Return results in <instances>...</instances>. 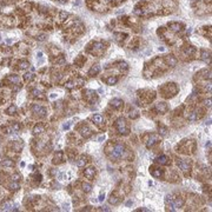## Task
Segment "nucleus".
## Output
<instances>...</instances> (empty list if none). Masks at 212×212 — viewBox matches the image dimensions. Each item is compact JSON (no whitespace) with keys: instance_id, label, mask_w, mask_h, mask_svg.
<instances>
[{"instance_id":"1","label":"nucleus","mask_w":212,"mask_h":212,"mask_svg":"<svg viewBox=\"0 0 212 212\" xmlns=\"http://www.w3.org/2000/svg\"><path fill=\"white\" fill-rule=\"evenodd\" d=\"M124 152H125V146L120 144V143H118V144H116L113 147H112V150L108 152V157L112 159V160H116V159H119L121 155L124 154Z\"/></svg>"},{"instance_id":"2","label":"nucleus","mask_w":212,"mask_h":212,"mask_svg":"<svg viewBox=\"0 0 212 212\" xmlns=\"http://www.w3.org/2000/svg\"><path fill=\"white\" fill-rule=\"evenodd\" d=\"M116 127H117L118 132L121 133V134H127L128 133V128L126 126V121H125L124 118H119L116 121Z\"/></svg>"},{"instance_id":"3","label":"nucleus","mask_w":212,"mask_h":212,"mask_svg":"<svg viewBox=\"0 0 212 212\" xmlns=\"http://www.w3.org/2000/svg\"><path fill=\"white\" fill-rule=\"evenodd\" d=\"M32 110H33L34 113H37V114H39V116H42V117L47 114V110H46L45 107L40 106V105H34Z\"/></svg>"},{"instance_id":"4","label":"nucleus","mask_w":212,"mask_h":212,"mask_svg":"<svg viewBox=\"0 0 212 212\" xmlns=\"http://www.w3.org/2000/svg\"><path fill=\"white\" fill-rule=\"evenodd\" d=\"M159 140H160V137H159V136H157V134H151L150 138H149V140L146 141V146H147V147H151L155 143H158Z\"/></svg>"},{"instance_id":"5","label":"nucleus","mask_w":212,"mask_h":212,"mask_svg":"<svg viewBox=\"0 0 212 212\" xmlns=\"http://www.w3.org/2000/svg\"><path fill=\"white\" fill-rule=\"evenodd\" d=\"M178 166H179V169L184 171V172H186V171H188L190 170V163L187 161V160H182V159H179L178 160Z\"/></svg>"},{"instance_id":"6","label":"nucleus","mask_w":212,"mask_h":212,"mask_svg":"<svg viewBox=\"0 0 212 212\" xmlns=\"http://www.w3.org/2000/svg\"><path fill=\"white\" fill-rule=\"evenodd\" d=\"M155 111L159 113H164L167 111V105L165 103H158V104H155Z\"/></svg>"},{"instance_id":"7","label":"nucleus","mask_w":212,"mask_h":212,"mask_svg":"<svg viewBox=\"0 0 212 212\" xmlns=\"http://www.w3.org/2000/svg\"><path fill=\"white\" fill-rule=\"evenodd\" d=\"M94 174H95V169H94V167H89V169H86V170L84 171V176H85L86 178H89V179L94 178Z\"/></svg>"},{"instance_id":"8","label":"nucleus","mask_w":212,"mask_h":212,"mask_svg":"<svg viewBox=\"0 0 212 212\" xmlns=\"http://www.w3.org/2000/svg\"><path fill=\"white\" fill-rule=\"evenodd\" d=\"M155 161H157L158 164H160V165H167V164H169V157L165 155V154L159 155V157L155 159Z\"/></svg>"},{"instance_id":"9","label":"nucleus","mask_w":212,"mask_h":212,"mask_svg":"<svg viewBox=\"0 0 212 212\" xmlns=\"http://www.w3.org/2000/svg\"><path fill=\"white\" fill-rule=\"evenodd\" d=\"M80 133H81L83 137L87 138V137H90V136L92 134V131H91V128H90L89 126H83V127L80 128Z\"/></svg>"},{"instance_id":"10","label":"nucleus","mask_w":212,"mask_h":212,"mask_svg":"<svg viewBox=\"0 0 212 212\" xmlns=\"http://www.w3.org/2000/svg\"><path fill=\"white\" fill-rule=\"evenodd\" d=\"M122 104H124V101H122L121 99H118V98H114V99L111 101V105H112L114 108H120L121 106H122Z\"/></svg>"},{"instance_id":"11","label":"nucleus","mask_w":212,"mask_h":212,"mask_svg":"<svg viewBox=\"0 0 212 212\" xmlns=\"http://www.w3.org/2000/svg\"><path fill=\"white\" fill-rule=\"evenodd\" d=\"M100 72V66L99 65H94V66H92L91 70L89 71V74L91 75V77H94L95 74H98Z\"/></svg>"},{"instance_id":"12","label":"nucleus","mask_w":212,"mask_h":212,"mask_svg":"<svg viewBox=\"0 0 212 212\" xmlns=\"http://www.w3.org/2000/svg\"><path fill=\"white\" fill-rule=\"evenodd\" d=\"M1 166H4V167H13L14 166V161L11 160V159H4L1 161Z\"/></svg>"},{"instance_id":"13","label":"nucleus","mask_w":212,"mask_h":212,"mask_svg":"<svg viewBox=\"0 0 212 212\" xmlns=\"http://www.w3.org/2000/svg\"><path fill=\"white\" fill-rule=\"evenodd\" d=\"M8 188H9L11 191H17V190L20 188V185L15 182V180H12V182L8 184Z\"/></svg>"},{"instance_id":"14","label":"nucleus","mask_w":212,"mask_h":212,"mask_svg":"<svg viewBox=\"0 0 212 212\" xmlns=\"http://www.w3.org/2000/svg\"><path fill=\"white\" fill-rule=\"evenodd\" d=\"M169 26L171 27V30L174 31V32H178V31L182 30V25L179 23H171V24H169Z\"/></svg>"},{"instance_id":"15","label":"nucleus","mask_w":212,"mask_h":212,"mask_svg":"<svg viewBox=\"0 0 212 212\" xmlns=\"http://www.w3.org/2000/svg\"><path fill=\"white\" fill-rule=\"evenodd\" d=\"M166 62L170 66H176L177 65V59H174L172 56H166Z\"/></svg>"},{"instance_id":"16","label":"nucleus","mask_w":212,"mask_h":212,"mask_svg":"<svg viewBox=\"0 0 212 212\" xmlns=\"http://www.w3.org/2000/svg\"><path fill=\"white\" fill-rule=\"evenodd\" d=\"M1 207H2L4 211H12V210H13V204H12L11 202H6V203L2 204Z\"/></svg>"},{"instance_id":"17","label":"nucleus","mask_w":212,"mask_h":212,"mask_svg":"<svg viewBox=\"0 0 212 212\" xmlns=\"http://www.w3.org/2000/svg\"><path fill=\"white\" fill-rule=\"evenodd\" d=\"M151 173H152V176L155 177V178H160V177L163 176V171H161L160 169H153Z\"/></svg>"},{"instance_id":"18","label":"nucleus","mask_w":212,"mask_h":212,"mask_svg":"<svg viewBox=\"0 0 212 212\" xmlns=\"http://www.w3.org/2000/svg\"><path fill=\"white\" fill-rule=\"evenodd\" d=\"M117 81H118V78H117V77H110V78L106 79V83H107L108 85H114V84H117Z\"/></svg>"},{"instance_id":"19","label":"nucleus","mask_w":212,"mask_h":212,"mask_svg":"<svg viewBox=\"0 0 212 212\" xmlns=\"http://www.w3.org/2000/svg\"><path fill=\"white\" fill-rule=\"evenodd\" d=\"M41 132H44V126H41V125H37V126L33 128V133H34V134H39V133H41Z\"/></svg>"},{"instance_id":"20","label":"nucleus","mask_w":212,"mask_h":212,"mask_svg":"<svg viewBox=\"0 0 212 212\" xmlns=\"http://www.w3.org/2000/svg\"><path fill=\"white\" fill-rule=\"evenodd\" d=\"M187 119L190 121H194L198 119V116H197V111H193V112H191L190 113V116L187 117Z\"/></svg>"},{"instance_id":"21","label":"nucleus","mask_w":212,"mask_h":212,"mask_svg":"<svg viewBox=\"0 0 212 212\" xmlns=\"http://www.w3.org/2000/svg\"><path fill=\"white\" fill-rule=\"evenodd\" d=\"M83 190H84V192H91L92 191V185L91 184H89V183H84L83 184Z\"/></svg>"},{"instance_id":"22","label":"nucleus","mask_w":212,"mask_h":212,"mask_svg":"<svg viewBox=\"0 0 212 212\" xmlns=\"http://www.w3.org/2000/svg\"><path fill=\"white\" fill-rule=\"evenodd\" d=\"M24 78H25V80H26V81H31V80H33V79H34L33 71H31V72H28V73H26Z\"/></svg>"},{"instance_id":"23","label":"nucleus","mask_w":212,"mask_h":212,"mask_svg":"<svg viewBox=\"0 0 212 212\" xmlns=\"http://www.w3.org/2000/svg\"><path fill=\"white\" fill-rule=\"evenodd\" d=\"M9 81L11 83H14V84H18L19 83V75H15V74H13V75H9Z\"/></svg>"},{"instance_id":"24","label":"nucleus","mask_w":212,"mask_h":212,"mask_svg":"<svg viewBox=\"0 0 212 212\" xmlns=\"http://www.w3.org/2000/svg\"><path fill=\"white\" fill-rule=\"evenodd\" d=\"M61 159H62V152H58L57 154H56V157H54V163H60Z\"/></svg>"},{"instance_id":"25","label":"nucleus","mask_w":212,"mask_h":212,"mask_svg":"<svg viewBox=\"0 0 212 212\" xmlns=\"http://www.w3.org/2000/svg\"><path fill=\"white\" fill-rule=\"evenodd\" d=\"M15 112H17V107L14 105H12V106H9L7 108V113L8 114H15Z\"/></svg>"},{"instance_id":"26","label":"nucleus","mask_w":212,"mask_h":212,"mask_svg":"<svg viewBox=\"0 0 212 212\" xmlns=\"http://www.w3.org/2000/svg\"><path fill=\"white\" fill-rule=\"evenodd\" d=\"M108 202H110L111 204H113V205H117V204H119V199H118L117 197H114V196H111V198L108 199Z\"/></svg>"},{"instance_id":"27","label":"nucleus","mask_w":212,"mask_h":212,"mask_svg":"<svg viewBox=\"0 0 212 212\" xmlns=\"http://www.w3.org/2000/svg\"><path fill=\"white\" fill-rule=\"evenodd\" d=\"M202 58H203V60H210V53H207L206 51H202Z\"/></svg>"},{"instance_id":"28","label":"nucleus","mask_w":212,"mask_h":212,"mask_svg":"<svg viewBox=\"0 0 212 212\" xmlns=\"http://www.w3.org/2000/svg\"><path fill=\"white\" fill-rule=\"evenodd\" d=\"M92 119H93L94 122L99 124V122H101V120H103V117H101L100 114H95V116H93V117H92Z\"/></svg>"},{"instance_id":"29","label":"nucleus","mask_w":212,"mask_h":212,"mask_svg":"<svg viewBox=\"0 0 212 212\" xmlns=\"http://www.w3.org/2000/svg\"><path fill=\"white\" fill-rule=\"evenodd\" d=\"M86 161H87L86 158H85V157H81V158L77 161V165H78V166H84V165L86 164Z\"/></svg>"},{"instance_id":"30","label":"nucleus","mask_w":212,"mask_h":212,"mask_svg":"<svg viewBox=\"0 0 212 212\" xmlns=\"http://www.w3.org/2000/svg\"><path fill=\"white\" fill-rule=\"evenodd\" d=\"M19 66H20V68H27L28 66H30V64H28V61H25V60H23V61H20L19 62Z\"/></svg>"},{"instance_id":"31","label":"nucleus","mask_w":212,"mask_h":212,"mask_svg":"<svg viewBox=\"0 0 212 212\" xmlns=\"http://www.w3.org/2000/svg\"><path fill=\"white\" fill-rule=\"evenodd\" d=\"M59 18H60V20H66V19L68 18V13H67V12H60Z\"/></svg>"},{"instance_id":"32","label":"nucleus","mask_w":212,"mask_h":212,"mask_svg":"<svg viewBox=\"0 0 212 212\" xmlns=\"http://www.w3.org/2000/svg\"><path fill=\"white\" fill-rule=\"evenodd\" d=\"M159 133H161L163 136H166L167 134V128H165L163 126H159Z\"/></svg>"},{"instance_id":"33","label":"nucleus","mask_w":212,"mask_h":212,"mask_svg":"<svg viewBox=\"0 0 212 212\" xmlns=\"http://www.w3.org/2000/svg\"><path fill=\"white\" fill-rule=\"evenodd\" d=\"M37 39L39 40V41H44L45 39H46V34H39V35H37Z\"/></svg>"},{"instance_id":"34","label":"nucleus","mask_w":212,"mask_h":212,"mask_svg":"<svg viewBox=\"0 0 212 212\" xmlns=\"http://www.w3.org/2000/svg\"><path fill=\"white\" fill-rule=\"evenodd\" d=\"M185 53H186V54H192V53H194V48L190 47V48H187V50L185 51Z\"/></svg>"},{"instance_id":"35","label":"nucleus","mask_w":212,"mask_h":212,"mask_svg":"<svg viewBox=\"0 0 212 212\" xmlns=\"http://www.w3.org/2000/svg\"><path fill=\"white\" fill-rule=\"evenodd\" d=\"M70 126H71V122H70V121H67V122H65V124H64L62 128H64V130H68V128H70Z\"/></svg>"},{"instance_id":"36","label":"nucleus","mask_w":212,"mask_h":212,"mask_svg":"<svg viewBox=\"0 0 212 212\" xmlns=\"http://www.w3.org/2000/svg\"><path fill=\"white\" fill-rule=\"evenodd\" d=\"M32 94H33L34 97H37V95H39V94H40V91H39V90H37V89H34V90H32Z\"/></svg>"},{"instance_id":"37","label":"nucleus","mask_w":212,"mask_h":212,"mask_svg":"<svg viewBox=\"0 0 212 212\" xmlns=\"http://www.w3.org/2000/svg\"><path fill=\"white\" fill-rule=\"evenodd\" d=\"M11 178H12V180H15V182H17V180H18V179L20 178V176H19L18 173H15V174H13V176H12Z\"/></svg>"},{"instance_id":"38","label":"nucleus","mask_w":212,"mask_h":212,"mask_svg":"<svg viewBox=\"0 0 212 212\" xmlns=\"http://www.w3.org/2000/svg\"><path fill=\"white\" fill-rule=\"evenodd\" d=\"M66 87H67V89H72V87H73V83H72V81H68V83L66 84Z\"/></svg>"},{"instance_id":"39","label":"nucleus","mask_w":212,"mask_h":212,"mask_svg":"<svg viewBox=\"0 0 212 212\" xmlns=\"http://www.w3.org/2000/svg\"><path fill=\"white\" fill-rule=\"evenodd\" d=\"M104 198H105V194H100V196H99V198H98V200H99V202H103V200H104Z\"/></svg>"},{"instance_id":"40","label":"nucleus","mask_w":212,"mask_h":212,"mask_svg":"<svg viewBox=\"0 0 212 212\" xmlns=\"http://www.w3.org/2000/svg\"><path fill=\"white\" fill-rule=\"evenodd\" d=\"M103 140H105V137H104V136H100V137L98 138V141H103Z\"/></svg>"},{"instance_id":"41","label":"nucleus","mask_w":212,"mask_h":212,"mask_svg":"<svg viewBox=\"0 0 212 212\" xmlns=\"http://www.w3.org/2000/svg\"><path fill=\"white\" fill-rule=\"evenodd\" d=\"M101 210H103V211H110V209H107L106 206H104V207H101Z\"/></svg>"},{"instance_id":"42","label":"nucleus","mask_w":212,"mask_h":212,"mask_svg":"<svg viewBox=\"0 0 212 212\" xmlns=\"http://www.w3.org/2000/svg\"><path fill=\"white\" fill-rule=\"evenodd\" d=\"M37 56H38V58H41V57H42V53H41V52H38Z\"/></svg>"},{"instance_id":"43","label":"nucleus","mask_w":212,"mask_h":212,"mask_svg":"<svg viewBox=\"0 0 212 212\" xmlns=\"http://www.w3.org/2000/svg\"><path fill=\"white\" fill-rule=\"evenodd\" d=\"M126 205H127V206H130V205H132V200H128V202L126 203Z\"/></svg>"},{"instance_id":"44","label":"nucleus","mask_w":212,"mask_h":212,"mask_svg":"<svg viewBox=\"0 0 212 212\" xmlns=\"http://www.w3.org/2000/svg\"><path fill=\"white\" fill-rule=\"evenodd\" d=\"M137 211H150V210H147V209H139V210H137Z\"/></svg>"},{"instance_id":"45","label":"nucleus","mask_w":212,"mask_h":212,"mask_svg":"<svg viewBox=\"0 0 212 212\" xmlns=\"http://www.w3.org/2000/svg\"><path fill=\"white\" fill-rule=\"evenodd\" d=\"M6 42H7V44H11V42H12V39H7Z\"/></svg>"},{"instance_id":"46","label":"nucleus","mask_w":212,"mask_h":212,"mask_svg":"<svg viewBox=\"0 0 212 212\" xmlns=\"http://www.w3.org/2000/svg\"><path fill=\"white\" fill-rule=\"evenodd\" d=\"M56 97H57V95H56V94H54V93H52V94H51V98H52V99H54V98H56Z\"/></svg>"},{"instance_id":"47","label":"nucleus","mask_w":212,"mask_h":212,"mask_svg":"<svg viewBox=\"0 0 212 212\" xmlns=\"http://www.w3.org/2000/svg\"><path fill=\"white\" fill-rule=\"evenodd\" d=\"M20 166H21V167H24V166H25V163H24V161H21V164H20Z\"/></svg>"},{"instance_id":"48","label":"nucleus","mask_w":212,"mask_h":212,"mask_svg":"<svg viewBox=\"0 0 212 212\" xmlns=\"http://www.w3.org/2000/svg\"><path fill=\"white\" fill-rule=\"evenodd\" d=\"M0 143H1V139H0Z\"/></svg>"},{"instance_id":"49","label":"nucleus","mask_w":212,"mask_h":212,"mask_svg":"<svg viewBox=\"0 0 212 212\" xmlns=\"http://www.w3.org/2000/svg\"><path fill=\"white\" fill-rule=\"evenodd\" d=\"M0 38H1V37H0Z\"/></svg>"}]
</instances>
